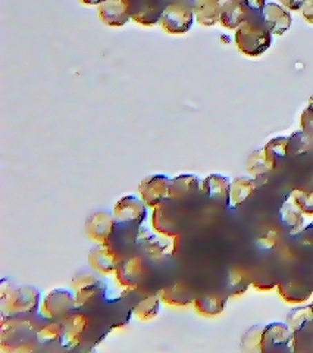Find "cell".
<instances>
[{
	"label": "cell",
	"instance_id": "obj_1",
	"mask_svg": "<svg viewBox=\"0 0 313 353\" xmlns=\"http://www.w3.org/2000/svg\"><path fill=\"white\" fill-rule=\"evenodd\" d=\"M40 292L31 285L17 287L14 283L3 281L0 287V303H2L3 319L30 315L39 311Z\"/></svg>",
	"mask_w": 313,
	"mask_h": 353
},
{
	"label": "cell",
	"instance_id": "obj_2",
	"mask_svg": "<svg viewBox=\"0 0 313 353\" xmlns=\"http://www.w3.org/2000/svg\"><path fill=\"white\" fill-rule=\"evenodd\" d=\"M271 43L272 34L265 26H258L248 21L236 31V44L245 57H259L270 49Z\"/></svg>",
	"mask_w": 313,
	"mask_h": 353
},
{
	"label": "cell",
	"instance_id": "obj_3",
	"mask_svg": "<svg viewBox=\"0 0 313 353\" xmlns=\"http://www.w3.org/2000/svg\"><path fill=\"white\" fill-rule=\"evenodd\" d=\"M193 6L185 2H176L165 6L159 24L168 34L180 36L190 31L193 26Z\"/></svg>",
	"mask_w": 313,
	"mask_h": 353
},
{
	"label": "cell",
	"instance_id": "obj_4",
	"mask_svg": "<svg viewBox=\"0 0 313 353\" xmlns=\"http://www.w3.org/2000/svg\"><path fill=\"white\" fill-rule=\"evenodd\" d=\"M75 307V297L70 290L53 289L41 297L39 314L49 321L68 316Z\"/></svg>",
	"mask_w": 313,
	"mask_h": 353
},
{
	"label": "cell",
	"instance_id": "obj_5",
	"mask_svg": "<svg viewBox=\"0 0 313 353\" xmlns=\"http://www.w3.org/2000/svg\"><path fill=\"white\" fill-rule=\"evenodd\" d=\"M72 294L75 297V307H83L92 303L99 294H102L106 289L94 274L92 272H78L71 281Z\"/></svg>",
	"mask_w": 313,
	"mask_h": 353
},
{
	"label": "cell",
	"instance_id": "obj_6",
	"mask_svg": "<svg viewBox=\"0 0 313 353\" xmlns=\"http://www.w3.org/2000/svg\"><path fill=\"white\" fill-rule=\"evenodd\" d=\"M170 179L166 175H149L139 184V193L143 203L156 208L170 194Z\"/></svg>",
	"mask_w": 313,
	"mask_h": 353
},
{
	"label": "cell",
	"instance_id": "obj_7",
	"mask_svg": "<svg viewBox=\"0 0 313 353\" xmlns=\"http://www.w3.org/2000/svg\"><path fill=\"white\" fill-rule=\"evenodd\" d=\"M117 227L114 215H109L103 211L92 214L85 221V234L96 245H109Z\"/></svg>",
	"mask_w": 313,
	"mask_h": 353
},
{
	"label": "cell",
	"instance_id": "obj_8",
	"mask_svg": "<svg viewBox=\"0 0 313 353\" xmlns=\"http://www.w3.org/2000/svg\"><path fill=\"white\" fill-rule=\"evenodd\" d=\"M146 215V205L136 196L121 197L114 206V218L118 224H143Z\"/></svg>",
	"mask_w": 313,
	"mask_h": 353
},
{
	"label": "cell",
	"instance_id": "obj_9",
	"mask_svg": "<svg viewBox=\"0 0 313 353\" xmlns=\"http://www.w3.org/2000/svg\"><path fill=\"white\" fill-rule=\"evenodd\" d=\"M97 17L109 27H122L131 18V3L125 0H109V2L97 3Z\"/></svg>",
	"mask_w": 313,
	"mask_h": 353
},
{
	"label": "cell",
	"instance_id": "obj_10",
	"mask_svg": "<svg viewBox=\"0 0 313 353\" xmlns=\"http://www.w3.org/2000/svg\"><path fill=\"white\" fill-rule=\"evenodd\" d=\"M261 15L263 26L274 36H283L284 32L292 27V14H290L283 5L267 2L265 3Z\"/></svg>",
	"mask_w": 313,
	"mask_h": 353
},
{
	"label": "cell",
	"instance_id": "obj_11",
	"mask_svg": "<svg viewBox=\"0 0 313 353\" xmlns=\"http://www.w3.org/2000/svg\"><path fill=\"white\" fill-rule=\"evenodd\" d=\"M121 262L119 255L110 245H97L88 252V263L92 270L102 275H114Z\"/></svg>",
	"mask_w": 313,
	"mask_h": 353
},
{
	"label": "cell",
	"instance_id": "obj_12",
	"mask_svg": "<svg viewBox=\"0 0 313 353\" xmlns=\"http://www.w3.org/2000/svg\"><path fill=\"white\" fill-rule=\"evenodd\" d=\"M275 165L276 158L270 152V149L263 146L250 153L248 162H245V168H248V172L252 175V179H254L261 185L266 181L267 174H271L275 170Z\"/></svg>",
	"mask_w": 313,
	"mask_h": 353
},
{
	"label": "cell",
	"instance_id": "obj_13",
	"mask_svg": "<svg viewBox=\"0 0 313 353\" xmlns=\"http://www.w3.org/2000/svg\"><path fill=\"white\" fill-rule=\"evenodd\" d=\"M62 336L61 343L66 349H75L80 345L81 336L88 325V319L84 314H72L65 316L62 321Z\"/></svg>",
	"mask_w": 313,
	"mask_h": 353
},
{
	"label": "cell",
	"instance_id": "obj_14",
	"mask_svg": "<svg viewBox=\"0 0 313 353\" xmlns=\"http://www.w3.org/2000/svg\"><path fill=\"white\" fill-rule=\"evenodd\" d=\"M178 236L174 234H161V236H150L143 243L144 250L152 259L162 261L168 256H172L176 252Z\"/></svg>",
	"mask_w": 313,
	"mask_h": 353
},
{
	"label": "cell",
	"instance_id": "obj_15",
	"mask_svg": "<svg viewBox=\"0 0 313 353\" xmlns=\"http://www.w3.org/2000/svg\"><path fill=\"white\" fill-rule=\"evenodd\" d=\"M144 263L139 256H132L122 261L114 274V280L122 285L128 287L131 290H136L139 280L143 277Z\"/></svg>",
	"mask_w": 313,
	"mask_h": 353
},
{
	"label": "cell",
	"instance_id": "obj_16",
	"mask_svg": "<svg viewBox=\"0 0 313 353\" xmlns=\"http://www.w3.org/2000/svg\"><path fill=\"white\" fill-rule=\"evenodd\" d=\"M165 6L162 3L146 2V0L131 3V19L144 27L156 26L161 22Z\"/></svg>",
	"mask_w": 313,
	"mask_h": 353
},
{
	"label": "cell",
	"instance_id": "obj_17",
	"mask_svg": "<svg viewBox=\"0 0 313 353\" xmlns=\"http://www.w3.org/2000/svg\"><path fill=\"white\" fill-rule=\"evenodd\" d=\"M202 192V180L193 174L178 175L170 181V194L168 197L172 201H183L190 196Z\"/></svg>",
	"mask_w": 313,
	"mask_h": 353
},
{
	"label": "cell",
	"instance_id": "obj_18",
	"mask_svg": "<svg viewBox=\"0 0 313 353\" xmlns=\"http://www.w3.org/2000/svg\"><path fill=\"white\" fill-rule=\"evenodd\" d=\"M258 185V181L254 179H250V176H237V179H234L230 184L227 206L230 209H236L241 206L256 192Z\"/></svg>",
	"mask_w": 313,
	"mask_h": 353
},
{
	"label": "cell",
	"instance_id": "obj_19",
	"mask_svg": "<svg viewBox=\"0 0 313 353\" xmlns=\"http://www.w3.org/2000/svg\"><path fill=\"white\" fill-rule=\"evenodd\" d=\"M279 218H281L283 224L290 230V233L292 234H299L300 231H303L306 228L305 214L301 211L292 194H288L283 206L279 208Z\"/></svg>",
	"mask_w": 313,
	"mask_h": 353
},
{
	"label": "cell",
	"instance_id": "obj_20",
	"mask_svg": "<svg viewBox=\"0 0 313 353\" xmlns=\"http://www.w3.org/2000/svg\"><path fill=\"white\" fill-rule=\"evenodd\" d=\"M249 18V8L243 2H223L222 3V14L219 24L230 30H239L244 22H248Z\"/></svg>",
	"mask_w": 313,
	"mask_h": 353
},
{
	"label": "cell",
	"instance_id": "obj_21",
	"mask_svg": "<svg viewBox=\"0 0 313 353\" xmlns=\"http://www.w3.org/2000/svg\"><path fill=\"white\" fill-rule=\"evenodd\" d=\"M156 294L159 296L162 303L175 307L187 306L190 303H193L196 299L192 290H190L184 283H175L172 285L163 287V289H161Z\"/></svg>",
	"mask_w": 313,
	"mask_h": 353
},
{
	"label": "cell",
	"instance_id": "obj_22",
	"mask_svg": "<svg viewBox=\"0 0 313 353\" xmlns=\"http://www.w3.org/2000/svg\"><path fill=\"white\" fill-rule=\"evenodd\" d=\"M194 19L203 27H212L221 21L222 3L216 0H200L192 3Z\"/></svg>",
	"mask_w": 313,
	"mask_h": 353
},
{
	"label": "cell",
	"instance_id": "obj_23",
	"mask_svg": "<svg viewBox=\"0 0 313 353\" xmlns=\"http://www.w3.org/2000/svg\"><path fill=\"white\" fill-rule=\"evenodd\" d=\"M278 294L281 299L290 305L294 306H303L312 305L310 299L313 297V292L307 290L305 285L299 283H284L276 285Z\"/></svg>",
	"mask_w": 313,
	"mask_h": 353
},
{
	"label": "cell",
	"instance_id": "obj_24",
	"mask_svg": "<svg viewBox=\"0 0 313 353\" xmlns=\"http://www.w3.org/2000/svg\"><path fill=\"white\" fill-rule=\"evenodd\" d=\"M231 181L221 174H210L202 180V193L214 201H228Z\"/></svg>",
	"mask_w": 313,
	"mask_h": 353
},
{
	"label": "cell",
	"instance_id": "obj_25",
	"mask_svg": "<svg viewBox=\"0 0 313 353\" xmlns=\"http://www.w3.org/2000/svg\"><path fill=\"white\" fill-rule=\"evenodd\" d=\"M243 353H265L266 334L265 327L253 325L241 337L240 343Z\"/></svg>",
	"mask_w": 313,
	"mask_h": 353
},
{
	"label": "cell",
	"instance_id": "obj_26",
	"mask_svg": "<svg viewBox=\"0 0 313 353\" xmlns=\"http://www.w3.org/2000/svg\"><path fill=\"white\" fill-rule=\"evenodd\" d=\"M193 306L199 315L216 316L221 312H223V309L227 306V299L218 294L202 296V297H196Z\"/></svg>",
	"mask_w": 313,
	"mask_h": 353
},
{
	"label": "cell",
	"instance_id": "obj_27",
	"mask_svg": "<svg viewBox=\"0 0 313 353\" xmlns=\"http://www.w3.org/2000/svg\"><path fill=\"white\" fill-rule=\"evenodd\" d=\"M266 343L272 346H287L293 341V331L284 323H271L265 327Z\"/></svg>",
	"mask_w": 313,
	"mask_h": 353
},
{
	"label": "cell",
	"instance_id": "obj_28",
	"mask_svg": "<svg viewBox=\"0 0 313 353\" xmlns=\"http://www.w3.org/2000/svg\"><path fill=\"white\" fill-rule=\"evenodd\" d=\"M161 299L158 294H150L148 297L141 299L136 306L132 309V315L139 318L140 321H149V319H153L159 312L161 307Z\"/></svg>",
	"mask_w": 313,
	"mask_h": 353
},
{
	"label": "cell",
	"instance_id": "obj_29",
	"mask_svg": "<svg viewBox=\"0 0 313 353\" xmlns=\"http://www.w3.org/2000/svg\"><path fill=\"white\" fill-rule=\"evenodd\" d=\"M313 321V305L297 306L287 315V325L292 328L293 333L301 330L305 325Z\"/></svg>",
	"mask_w": 313,
	"mask_h": 353
},
{
	"label": "cell",
	"instance_id": "obj_30",
	"mask_svg": "<svg viewBox=\"0 0 313 353\" xmlns=\"http://www.w3.org/2000/svg\"><path fill=\"white\" fill-rule=\"evenodd\" d=\"M249 279L244 271L241 270H231L228 274V281H227V290L231 296H241L245 293L249 287Z\"/></svg>",
	"mask_w": 313,
	"mask_h": 353
},
{
	"label": "cell",
	"instance_id": "obj_31",
	"mask_svg": "<svg viewBox=\"0 0 313 353\" xmlns=\"http://www.w3.org/2000/svg\"><path fill=\"white\" fill-rule=\"evenodd\" d=\"M62 336V324L50 321L48 324H44L36 331V339L39 343H53Z\"/></svg>",
	"mask_w": 313,
	"mask_h": 353
},
{
	"label": "cell",
	"instance_id": "obj_32",
	"mask_svg": "<svg viewBox=\"0 0 313 353\" xmlns=\"http://www.w3.org/2000/svg\"><path fill=\"white\" fill-rule=\"evenodd\" d=\"M312 146H313V140L300 130L290 137L288 152H293L294 154H305L312 149Z\"/></svg>",
	"mask_w": 313,
	"mask_h": 353
},
{
	"label": "cell",
	"instance_id": "obj_33",
	"mask_svg": "<svg viewBox=\"0 0 313 353\" xmlns=\"http://www.w3.org/2000/svg\"><path fill=\"white\" fill-rule=\"evenodd\" d=\"M290 194L294 197V201L297 202V205L300 206L305 215H313V190L296 189Z\"/></svg>",
	"mask_w": 313,
	"mask_h": 353
},
{
	"label": "cell",
	"instance_id": "obj_34",
	"mask_svg": "<svg viewBox=\"0 0 313 353\" xmlns=\"http://www.w3.org/2000/svg\"><path fill=\"white\" fill-rule=\"evenodd\" d=\"M266 148L274 154L276 159L285 158L290 148V137H275L270 143H267Z\"/></svg>",
	"mask_w": 313,
	"mask_h": 353
},
{
	"label": "cell",
	"instance_id": "obj_35",
	"mask_svg": "<svg viewBox=\"0 0 313 353\" xmlns=\"http://www.w3.org/2000/svg\"><path fill=\"white\" fill-rule=\"evenodd\" d=\"M258 246L261 248V249H263V250H271V249H274L275 246H276V243H278V233L275 230H270L267 231L266 234H263L262 237H259L258 239Z\"/></svg>",
	"mask_w": 313,
	"mask_h": 353
},
{
	"label": "cell",
	"instance_id": "obj_36",
	"mask_svg": "<svg viewBox=\"0 0 313 353\" xmlns=\"http://www.w3.org/2000/svg\"><path fill=\"white\" fill-rule=\"evenodd\" d=\"M300 128L313 140V112L306 109L300 118Z\"/></svg>",
	"mask_w": 313,
	"mask_h": 353
},
{
	"label": "cell",
	"instance_id": "obj_37",
	"mask_svg": "<svg viewBox=\"0 0 313 353\" xmlns=\"http://www.w3.org/2000/svg\"><path fill=\"white\" fill-rule=\"evenodd\" d=\"M3 349H8V353H37L34 345L28 343V341H22L15 346H3Z\"/></svg>",
	"mask_w": 313,
	"mask_h": 353
},
{
	"label": "cell",
	"instance_id": "obj_38",
	"mask_svg": "<svg viewBox=\"0 0 313 353\" xmlns=\"http://www.w3.org/2000/svg\"><path fill=\"white\" fill-rule=\"evenodd\" d=\"M299 12L309 22V24H313V0H306V2H303Z\"/></svg>",
	"mask_w": 313,
	"mask_h": 353
},
{
	"label": "cell",
	"instance_id": "obj_39",
	"mask_svg": "<svg viewBox=\"0 0 313 353\" xmlns=\"http://www.w3.org/2000/svg\"><path fill=\"white\" fill-rule=\"evenodd\" d=\"M303 2H283L284 8H290V10H300Z\"/></svg>",
	"mask_w": 313,
	"mask_h": 353
},
{
	"label": "cell",
	"instance_id": "obj_40",
	"mask_svg": "<svg viewBox=\"0 0 313 353\" xmlns=\"http://www.w3.org/2000/svg\"><path fill=\"white\" fill-rule=\"evenodd\" d=\"M307 109H309V110H312V112H313V96L309 99V105H307Z\"/></svg>",
	"mask_w": 313,
	"mask_h": 353
},
{
	"label": "cell",
	"instance_id": "obj_41",
	"mask_svg": "<svg viewBox=\"0 0 313 353\" xmlns=\"http://www.w3.org/2000/svg\"><path fill=\"white\" fill-rule=\"evenodd\" d=\"M306 228H309V230H313V221H312V223H310V224H309Z\"/></svg>",
	"mask_w": 313,
	"mask_h": 353
},
{
	"label": "cell",
	"instance_id": "obj_42",
	"mask_svg": "<svg viewBox=\"0 0 313 353\" xmlns=\"http://www.w3.org/2000/svg\"><path fill=\"white\" fill-rule=\"evenodd\" d=\"M85 353H96V350H93V349H90V350H87Z\"/></svg>",
	"mask_w": 313,
	"mask_h": 353
}]
</instances>
